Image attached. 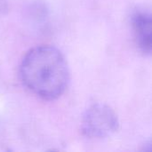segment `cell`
Instances as JSON below:
<instances>
[{
  "label": "cell",
  "mask_w": 152,
  "mask_h": 152,
  "mask_svg": "<svg viewBox=\"0 0 152 152\" xmlns=\"http://www.w3.org/2000/svg\"><path fill=\"white\" fill-rule=\"evenodd\" d=\"M20 75L25 86L45 100L59 98L69 81L64 56L51 45L37 46L29 50L21 61Z\"/></svg>",
  "instance_id": "1"
},
{
  "label": "cell",
  "mask_w": 152,
  "mask_h": 152,
  "mask_svg": "<svg viewBox=\"0 0 152 152\" xmlns=\"http://www.w3.org/2000/svg\"><path fill=\"white\" fill-rule=\"evenodd\" d=\"M118 128L115 111L105 104H94L85 113L81 130L84 135L92 139H102L113 134Z\"/></svg>",
  "instance_id": "2"
},
{
  "label": "cell",
  "mask_w": 152,
  "mask_h": 152,
  "mask_svg": "<svg viewBox=\"0 0 152 152\" xmlns=\"http://www.w3.org/2000/svg\"><path fill=\"white\" fill-rule=\"evenodd\" d=\"M132 27L137 46L143 53L151 52V16L148 12L136 11L132 16Z\"/></svg>",
  "instance_id": "3"
}]
</instances>
